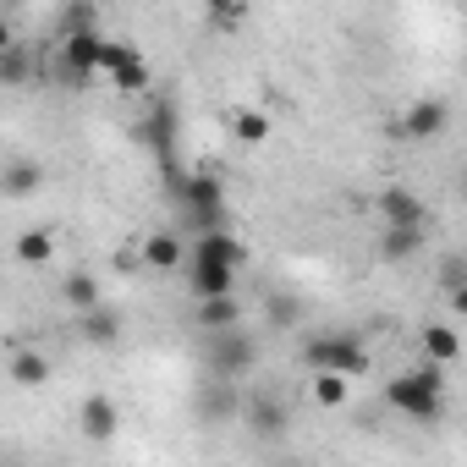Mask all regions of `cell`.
<instances>
[{
    "label": "cell",
    "instance_id": "6da1fadb",
    "mask_svg": "<svg viewBox=\"0 0 467 467\" xmlns=\"http://www.w3.org/2000/svg\"><path fill=\"white\" fill-rule=\"evenodd\" d=\"M385 401H390L396 412L418 418V423L440 418V412H445V396H440V363H423V368L390 379V385H385Z\"/></svg>",
    "mask_w": 467,
    "mask_h": 467
},
{
    "label": "cell",
    "instance_id": "7a4b0ae2",
    "mask_svg": "<svg viewBox=\"0 0 467 467\" xmlns=\"http://www.w3.org/2000/svg\"><path fill=\"white\" fill-rule=\"evenodd\" d=\"M303 363H308V374L314 368H336V374H352V379H363L374 363H368V347L358 341V336H341V330H330V336H314L308 347H303Z\"/></svg>",
    "mask_w": 467,
    "mask_h": 467
},
{
    "label": "cell",
    "instance_id": "3957f363",
    "mask_svg": "<svg viewBox=\"0 0 467 467\" xmlns=\"http://www.w3.org/2000/svg\"><path fill=\"white\" fill-rule=\"evenodd\" d=\"M171 187H176V203L192 214V225H198V231L225 225V214H220V203H225L220 176H209V171H198V176H171Z\"/></svg>",
    "mask_w": 467,
    "mask_h": 467
},
{
    "label": "cell",
    "instance_id": "277c9868",
    "mask_svg": "<svg viewBox=\"0 0 467 467\" xmlns=\"http://www.w3.org/2000/svg\"><path fill=\"white\" fill-rule=\"evenodd\" d=\"M254 358H259V347H254V336H243V325H231V330H209L203 363H209V374H214V379H243V374L254 368Z\"/></svg>",
    "mask_w": 467,
    "mask_h": 467
},
{
    "label": "cell",
    "instance_id": "5b68a950",
    "mask_svg": "<svg viewBox=\"0 0 467 467\" xmlns=\"http://www.w3.org/2000/svg\"><path fill=\"white\" fill-rule=\"evenodd\" d=\"M61 78L67 83H88L94 72H105V39L99 28H78V34H61Z\"/></svg>",
    "mask_w": 467,
    "mask_h": 467
},
{
    "label": "cell",
    "instance_id": "8992f818",
    "mask_svg": "<svg viewBox=\"0 0 467 467\" xmlns=\"http://www.w3.org/2000/svg\"><path fill=\"white\" fill-rule=\"evenodd\" d=\"M138 138H143V143L154 149V160L171 171V160H176V105H171V99H160V105L138 121Z\"/></svg>",
    "mask_w": 467,
    "mask_h": 467
},
{
    "label": "cell",
    "instance_id": "52a82bcc",
    "mask_svg": "<svg viewBox=\"0 0 467 467\" xmlns=\"http://www.w3.org/2000/svg\"><path fill=\"white\" fill-rule=\"evenodd\" d=\"M105 78H110L121 94L149 88V67H143V56H138V50H127V45H105Z\"/></svg>",
    "mask_w": 467,
    "mask_h": 467
},
{
    "label": "cell",
    "instance_id": "ba28073f",
    "mask_svg": "<svg viewBox=\"0 0 467 467\" xmlns=\"http://www.w3.org/2000/svg\"><path fill=\"white\" fill-rule=\"evenodd\" d=\"M187 259H214V265H248V248L237 243V237H231V231L225 225H214V231H198V243L187 248Z\"/></svg>",
    "mask_w": 467,
    "mask_h": 467
},
{
    "label": "cell",
    "instance_id": "9c48e42d",
    "mask_svg": "<svg viewBox=\"0 0 467 467\" xmlns=\"http://www.w3.org/2000/svg\"><path fill=\"white\" fill-rule=\"evenodd\" d=\"M187 286H192V297H225L231 286H237V265L187 259Z\"/></svg>",
    "mask_w": 467,
    "mask_h": 467
},
{
    "label": "cell",
    "instance_id": "30bf717a",
    "mask_svg": "<svg viewBox=\"0 0 467 467\" xmlns=\"http://www.w3.org/2000/svg\"><path fill=\"white\" fill-rule=\"evenodd\" d=\"M379 214H385V225H423L429 220V209H423V198L412 187H385L379 192Z\"/></svg>",
    "mask_w": 467,
    "mask_h": 467
},
{
    "label": "cell",
    "instance_id": "8fae6325",
    "mask_svg": "<svg viewBox=\"0 0 467 467\" xmlns=\"http://www.w3.org/2000/svg\"><path fill=\"white\" fill-rule=\"evenodd\" d=\"M78 336H83L88 347H116V341H121V314L105 308V303H99V308H83V314H78Z\"/></svg>",
    "mask_w": 467,
    "mask_h": 467
},
{
    "label": "cell",
    "instance_id": "7c38bea8",
    "mask_svg": "<svg viewBox=\"0 0 467 467\" xmlns=\"http://www.w3.org/2000/svg\"><path fill=\"white\" fill-rule=\"evenodd\" d=\"M445 132V105L440 99H418L401 110V138H440Z\"/></svg>",
    "mask_w": 467,
    "mask_h": 467
},
{
    "label": "cell",
    "instance_id": "4fadbf2b",
    "mask_svg": "<svg viewBox=\"0 0 467 467\" xmlns=\"http://www.w3.org/2000/svg\"><path fill=\"white\" fill-rule=\"evenodd\" d=\"M418 248H423V225H385V237H379L385 265H407V259H418Z\"/></svg>",
    "mask_w": 467,
    "mask_h": 467
},
{
    "label": "cell",
    "instance_id": "5bb4252c",
    "mask_svg": "<svg viewBox=\"0 0 467 467\" xmlns=\"http://www.w3.org/2000/svg\"><path fill=\"white\" fill-rule=\"evenodd\" d=\"M308 390H314V401H319L325 412H336V407H347V401H352V374H336V368H314Z\"/></svg>",
    "mask_w": 467,
    "mask_h": 467
},
{
    "label": "cell",
    "instance_id": "9a60e30c",
    "mask_svg": "<svg viewBox=\"0 0 467 467\" xmlns=\"http://www.w3.org/2000/svg\"><path fill=\"white\" fill-rule=\"evenodd\" d=\"M116 423H121V412H116L110 396H88V401H83V434H88V440H110Z\"/></svg>",
    "mask_w": 467,
    "mask_h": 467
},
{
    "label": "cell",
    "instance_id": "2e32d148",
    "mask_svg": "<svg viewBox=\"0 0 467 467\" xmlns=\"http://www.w3.org/2000/svg\"><path fill=\"white\" fill-rule=\"evenodd\" d=\"M198 325H203V336L209 330H231V325H243V308H237V297H198Z\"/></svg>",
    "mask_w": 467,
    "mask_h": 467
},
{
    "label": "cell",
    "instance_id": "e0dca14e",
    "mask_svg": "<svg viewBox=\"0 0 467 467\" xmlns=\"http://www.w3.org/2000/svg\"><path fill=\"white\" fill-rule=\"evenodd\" d=\"M28 78H34V50L17 45V39H6V50H0V83H6V88H23Z\"/></svg>",
    "mask_w": 467,
    "mask_h": 467
},
{
    "label": "cell",
    "instance_id": "ac0fdd59",
    "mask_svg": "<svg viewBox=\"0 0 467 467\" xmlns=\"http://www.w3.org/2000/svg\"><path fill=\"white\" fill-rule=\"evenodd\" d=\"M39 187H45V171H39L34 160H12L6 176H0V192H6V198H28V192H39Z\"/></svg>",
    "mask_w": 467,
    "mask_h": 467
},
{
    "label": "cell",
    "instance_id": "d6986e66",
    "mask_svg": "<svg viewBox=\"0 0 467 467\" xmlns=\"http://www.w3.org/2000/svg\"><path fill=\"white\" fill-rule=\"evenodd\" d=\"M423 358L440 363V368L456 363V358H462V336H456L451 325H429V330H423Z\"/></svg>",
    "mask_w": 467,
    "mask_h": 467
},
{
    "label": "cell",
    "instance_id": "ffe728a7",
    "mask_svg": "<svg viewBox=\"0 0 467 467\" xmlns=\"http://www.w3.org/2000/svg\"><path fill=\"white\" fill-rule=\"evenodd\" d=\"M143 265H154V270H176V265H187V248L171 237V231H154V237L143 243Z\"/></svg>",
    "mask_w": 467,
    "mask_h": 467
},
{
    "label": "cell",
    "instance_id": "44dd1931",
    "mask_svg": "<svg viewBox=\"0 0 467 467\" xmlns=\"http://www.w3.org/2000/svg\"><path fill=\"white\" fill-rule=\"evenodd\" d=\"M248 429H254V434H265V440H275V434L286 429V407H281L275 396H259V401L248 407Z\"/></svg>",
    "mask_w": 467,
    "mask_h": 467
},
{
    "label": "cell",
    "instance_id": "7402d4cb",
    "mask_svg": "<svg viewBox=\"0 0 467 467\" xmlns=\"http://www.w3.org/2000/svg\"><path fill=\"white\" fill-rule=\"evenodd\" d=\"M61 297H67L78 314H83V308H99V281H94L88 270H78V275H67V281H61Z\"/></svg>",
    "mask_w": 467,
    "mask_h": 467
},
{
    "label": "cell",
    "instance_id": "603a6c76",
    "mask_svg": "<svg viewBox=\"0 0 467 467\" xmlns=\"http://www.w3.org/2000/svg\"><path fill=\"white\" fill-rule=\"evenodd\" d=\"M12 379H17L23 390L45 385V379H50V358H45V352H17V358H12Z\"/></svg>",
    "mask_w": 467,
    "mask_h": 467
},
{
    "label": "cell",
    "instance_id": "cb8c5ba5",
    "mask_svg": "<svg viewBox=\"0 0 467 467\" xmlns=\"http://www.w3.org/2000/svg\"><path fill=\"white\" fill-rule=\"evenodd\" d=\"M50 254H56V237H50L45 225H34V231H23V237H17V265H45Z\"/></svg>",
    "mask_w": 467,
    "mask_h": 467
},
{
    "label": "cell",
    "instance_id": "d4e9b609",
    "mask_svg": "<svg viewBox=\"0 0 467 467\" xmlns=\"http://www.w3.org/2000/svg\"><path fill=\"white\" fill-rule=\"evenodd\" d=\"M265 319H270L275 330H292V325L303 319V303H297L292 292H270V297H265Z\"/></svg>",
    "mask_w": 467,
    "mask_h": 467
},
{
    "label": "cell",
    "instance_id": "484cf974",
    "mask_svg": "<svg viewBox=\"0 0 467 467\" xmlns=\"http://www.w3.org/2000/svg\"><path fill=\"white\" fill-rule=\"evenodd\" d=\"M231 132H237V143H265L270 138V116L265 110H231Z\"/></svg>",
    "mask_w": 467,
    "mask_h": 467
},
{
    "label": "cell",
    "instance_id": "4316f807",
    "mask_svg": "<svg viewBox=\"0 0 467 467\" xmlns=\"http://www.w3.org/2000/svg\"><path fill=\"white\" fill-rule=\"evenodd\" d=\"M434 286L451 297V292H462L467 286V254H445L440 265H434Z\"/></svg>",
    "mask_w": 467,
    "mask_h": 467
},
{
    "label": "cell",
    "instance_id": "83f0119b",
    "mask_svg": "<svg viewBox=\"0 0 467 467\" xmlns=\"http://www.w3.org/2000/svg\"><path fill=\"white\" fill-rule=\"evenodd\" d=\"M451 308H456V314L467 319V286H462V292H451Z\"/></svg>",
    "mask_w": 467,
    "mask_h": 467
},
{
    "label": "cell",
    "instance_id": "f1b7e54d",
    "mask_svg": "<svg viewBox=\"0 0 467 467\" xmlns=\"http://www.w3.org/2000/svg\"><path fill=\"white\" fill-rule=\"evenodd\" d=\"M209 6H214V12H231V0H209Z\"/></svg>",
    "mask_w": 467,
    "mask_h": 467
},
{
    "label": "cell",
    "instance_id": "f546056e",
    "mask_svg": "<svg viewBox=\"0 0 467 467\" xmlns=\"http://www.w3.org/2000/svg\"><path fill=\"white\" fill-rule=\"evenodd\" d=\"M6 6H23V0H6Z\"/></svg>",
    "mask_w": 467,
    "mask_h": 467
}]
</instances>
